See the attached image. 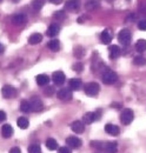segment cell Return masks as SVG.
Wrapping results in <instances>:
<instances>
[{
	"mask_svg": "<svg viewBox=\"0 0 146 153\" xmlns=\"http://www.w3.org/2000/svg\"><path fill=\"white\" fill-rule=\"evenodd\" d=\"M57 96H58V98L60 100L69 101V100L72 99V90L71 88H67V87H64V88H61V90L58 91Z\"/></svg>",
	"mask_w": 146,
	"mask_h": 153,
	"instance_id": "ba28073f",
	"label": "cell"
},
{
	"mask_svg": "<svg viewBox=\"0 0 146 153\" xmlns=\"http://www.w3.org/2000/svg\"><path fill=\"white\" fill-rule=\"evenodd\" d=\"M71 130H72L74 133H83L85 131V124L80 120H75L71 124Z\"/></svg>",
	"mask_w": 146,
	"mask_h": 153,
	"instance_id": "7c38bea8",
	"label": "cell"
},
{
	"mask_svg": "<svg viewBox=\"0 0 146 153\" xmlns=\"http://www.w3.org/2000/svg\"><path fill=\"white\" fill-rule=\"evenodd\" d=\"M20 111H21L22 113H28V112L32 111L28 100H22V101L20 102Z\"/></svg>",
	"mask_w": 146,
	"mask_h": 153,
	"instance_id": "83f0119b",
	"label": "cell"
},
{
	"mask_svg": "<svg viewBox=\"0 0 146 153\" xmlns=\"http://www.w3.org/2000/svg\"><path fill=\"white\" fill-rule=\"evenodd\" d=\"M104 144H105V143L93 140V141H91V143H90V146H91L92 149L97 150V151H103V150H104Z\"/></svg>",
	"mask_w": 146,
	"mask_h": 153,
	"instance_id": "f546056e",
	"label": "cell"
},
{
	"mask_svg": "<svg viewBox=\"0 0 146 153\" xmlns=\"http://www.w3.org/2000/svg\"><path fill=\"white\" fill-rule=\"evenodd\" d=\"M138 28L142 30V31H146V19L139 20V22H138Z\"/></svg>",
	"mask_w": 146,
	"mask_h": 153,
	"instance_id": "8d00e7d4",
	"label": "cell"
},
{
	"mask_svg": "<svg viewBox=\"0 0 146 153\" xmlns=\"http://www.w3.org/2000/svg\"><path fill=\"white\" fill-rule=\"evenodd\" d=\"M5 119H6V113H5L4 111L0 110V123H2Z\"/></svg>",
	"mask_w": 146,
	"mask_h": 153,
	"instance_id": "f35d334b",
	"label": "cell"
},
{
	"mask_svg": "<svg viewBox=\"0 0 146 153\" xmlns=\"http://www.w3.org/2000/svg\"><path fill=\"white\" fill-rule=\"evenodd\" d=\"M134 119V113L131 108H125L120 113V121L123 125H130Z\"/></svg>",
	"mask_w": 146,
	"mask_h": 153,
	"instance_id": "7a4b0ae2",
	"label": "cell"
},
{
	"mask_svg": "<svg viewBox=\"0 0 146 153\" xmlns=\"http://www.w3.org/2000/svg\"><path fill=\"white\" fill-rule=\"evenodd\" d=\"M44 5H45V0H33L32 1V7L36 11H40Z\"/></svg>",
	"mask_w": 146,
	"mask_h": 153,
	"instance_id": "4dcf8cb0",
	"label": "cell"
},
{
	"mask_svg": "<svg viewBox=\"0 0 146 153\" xmlns=\"http://www.w3.org/2000/svg\"><path fill=\"white\" fill-rule=\"evenodd\" d=\"M54 92H55L54 86H47V87H45V90H44V93H45L46 97H52L54 94Z\"/></svg>",
	"mask_w": 146,
	"mask_h": 153,
	"instance_id": "d590c367",
	"label": "cell"
},
{
	"mask_svg": "<svg viewBox=\"0 0 146 153\" xmlns=\"http://www.w3.org/2000/svg\"><path fill=\"white\" fill-rule=\"evenodd\" d=\"M105 153H117L118 151V145L115 141H107L104 144V150Z\"/></svg>",
	"mask_w": 146,
	"mask_h": 153,
	"instance_id": "9a60e30c",
	"label": "cell"
},
{
	"mask_svg": "<svg viewBox=\"0 0 146 153\" xmlns=\"http://www.w3.org/2000/svg\"><path fill=\"white\" fill-rule=\"evenodd\" d=\"M72 70L74 71V72H77V73L83 72V71H84V64H83V62H80V61H78V62L73 64Z\"/></svg>",
	"mask_w": 146,
	"mask_h": 153,
	"instance_id": "d6a6232c",
	"label": "cell"
},
{
	"mask_svg": "<svg viewBox=\"0 0 146 153\" xmlns=\"http://www.w3.org/2000/svg\"><path fill=\"white\" fill-rule=\"evenodd\" d=\"M52 80H53V82H54L55 85L61 86V85L65 82V80H66V76H65L64 72L57 71V72H54V73L52 74Z\"/></svg>",
	"mask_w": 146,
	"mask_h": 153,
	"instance_id": "30bf717a",
	"label": "cell"
},
{
	"mask_svg": "<svg viewBox=\"0 0 146 153\" xmlns=\"http://www.w3.org/2000/svg\"><path fill=\"white\" fill-rule=\"evenodd\" d=\"M112 38H113V34H112L111 30H104L100 34V42L104 45H109Z\"/></svg>",
	"mask_w": 146,
	"mask_h": 153,
	"instance_id": "4fadbf2b",
	"label": "cell"
},
{
	"mask_svg": "<svg viewBox=\"0 0 146 153\" xmlns=\"http://www.w3.org/2000/svg\"><path fill=\"white\" fill-rule=\"evenodd\" d=\"M18 126L21 130H26L28 126H30V121L28 119H26L25 117H20L18 119Z\"/></svg>",
	"mask_w": 146,
	"mask_h": 153,
	"instance_id": "f1b7e54d",
	"label": "cell"
},
{
	"mask_svg": "<svg viewBox=\"0 0 146 153\" xmlns=\"http://www.w3.org/2000/svg\"><path fill=\"white\" fill-rule=\"evenodd\" d=\"M133 64L137 65V66H143V65L146 64V59L144 57H142V56H138V57H136L133 59Z\"/></svg>",
	"mask_w": 146,
	"mask_h": 153,
	"instance_id": "836d02e7",
	"label": "cell"
},
{
	"mask_svg": "<svg viewBox=\"0 0 146 153\" xmlns=\"http://www.w3.org/2000/svg\"><path fill=\"white\" fill-rule=\"evenodd\" d=\"M12 22L13 25H17V26H21L26 22V17L24 14H14L12 17Z\"/></svg>",
	"mask_w": 146,
	"mask_h": 153,
	"instance_id": "ffe728a7",
	"label": "cell"
},
{
	"mask_svg": "<svg viewBox=\"0 0 146 153\" xmlns=\"http://www.w3.org/2000/svg\"><path fill=\"white\" fill-rule=\"evenodd\" d=\"M58 153H72V152H71V150L69 147L63 146V147H59L58 149Z\"/></svg>",
	"mask_w": 146,
	"mask_h": 153,
	"instance_id": "74e56055",
	"label": "cell"
},
{
	"mask_svg": "<svg viewBox=\"0 0 146 153\" xmlns=\"http://www.w3.org/2000/svg\"><path fill=\"white\" fill-rule=\"evenodd\" d=\"M30 105H31V110L33 112H40L44 110V104H42L41 99L38 97H32V99L30 100Z\"/></svg>",
	"mask_w": 146,
	"mask_h": 153,
	"instance_id": "5b68a950",
	"label": "cell"
},
{
	"mask_svg": "<svg viewBox=\"0 0 146 153\" xmlns=\"http://www.w3.org/2000/svg\"><path fill=\"white\" fill-rule=\"evenodd\" d=\"M80 8V0H66L65 10L70 12H77Z\"/></svg>",
	"mask_w": 146,
	"mask_h": 153,
	"instance_id": "9c48e42d",
	"label": "cell"
},
{
	"mask_svg": "<svg viewBox=\"0 0 146 153\" xmlns=\"http://www.w3.org/2000/svg\"><path fill=\"white\" fill-rule=\"evenodd\" d=\"M1 93H2V97L6 98V99H12L14 98V96L17 94V90L11 86V85H5L1 90Z\"/></svg>",
	"mask_w": 146,
	"mask_h": 153,
	"instance_id": "52a82bcc",
	"label": "cell"
},
{
	"mask_svg": "<svg viewBox=\"0 0 146 153\" xmlns=\"http://www.w3.org/2000/svg\"><path fill=\"white\" fill-rule=\"evenodd\" d=\"M99 7V1L98 0H89L86 4H85V8L87 10V11H94V10H97Z\"/></svg>",
	"mask_w": 146,
	"mask_h": 153,
	"instance_id": "cb8c5ba5",
	"label": "cell"
},
{
	"mask_svg": "<svg viewBox=\"0 0 146 153\" xmlns=\"http://www.w3.org/2000/svg\"><path fill=\"white\" fill-rule=\"evenodd\" d=\"M60 32V26L58 24H52L50 25V27L47 28V32H46V36L50 37V38H54L59 34Z\"/></svg>",
	"mask_w": 146,
	"mask_h": 153,
	"instance_id": "5bb4252c",
	"label": "cell"
},
{
	"mask_svg": "<svg viewBox=\"0 0 146 153\" xmlns=\"http://www.w3.org/2000/svg\"><path fill=\"white\" fill-rule=\"evenodd\" d=\"M46 147L50 150V151H54V150H58L59 149V144L58 141L53 139V138H48L46 140Z\"/></svg>",
	"mask_w": 146,
	"mask_h": 153,
	"instance_id": "603a6c76",
	"label": "cell"
},
{
	"mask_svg": "<svg viewBox=\"0 0 146 153\" xmlns=\"http://www.w3.org/2000/svg\"><path fill=\"white\" fill-rule=\"evenodd\" d=\"M66 144H67V146L69 147H71V149H79L80 146H81V144H83V141L78 138V137H69L67 139H66Z\"/></svg>",
	"mask_w": 146,
	"mask_h": 153,
	"instance_id": "8fae6325",
	"label": "cell"
},
{
	"mask_svg": "<svg viewBox=\"0 0 146 153\" xmlns=\"http://www.w3.org/2000/svg\"><path fill=\"white\" fill-rule=\"evenodd\" d=\"M0 2H2V0H0Z\"/></svg>",
	"mask_w": 146,
	"mask_h": 153,
	"instance_id": "f6af8a7d",
	"label": "cell"
},
{
	"mask_svg": "<svg viewBox=\"0 0 146 153\" xmlns=\"http://www.w3.org/2000/svg\"><path fill=\"white\" fill-rule=\"evenodd\" d=\"M36 81L39 86H46L50 82V78L46 74H38L36 76Z\"/></svg>",
	"mask_w": 146,
	"mask_h": 153,
	"instance_id": "d6986e66",
	"label": "cell"
},
{
	"mask_svg": "<svg viewBox=\"0 0 146 153\" xmlns=\"http://www.w3.org/2000/svg\"><path fill=\"white\" fill-rule=\"evenodd\" d=\"M12 1H13V2H18L19 0H12Z\"/></svg>",
	"mask_w": 146,
	"mask_h": 153,
	"instance_id": "ee69618b",
	"label": "cell"
},
{
	"mask_svg": "<svg viewBox=\"0 0 146 153\" xmlns=\"http://www.w3.org/2000/svg\"><path fill=\"white\" fill-rule=\"evenodd\" d=\"M28 153H41V149L39 145L36 144H32L28 146Z\"/></svg>",
	"mask_w": 146,
	"mask_h": 153,
	"instance_id": "e575fe53",
	"label": "cell"
},
{
	"mask_svg": "<svg viewBox=\"0 0 146 153\" xmlns=\"http://www.w3.org/2000/svg\"><path fill=\"white\" fill-rule=\"evenodd\" d=\"M42 40V36L40 33H33L28 37V44L30 45H36L39 42H41Z\"/></svg>",
	"mask_w": 146,
	"mask_h": 153,
	"instance_id": "7402d4cb",
	"label": "cell"
},
{
	"mask_svg": "<svg viewBox=\"0 0 146 153\" xmlns=\"http://www.w3.org/2000/svg\"><path fill=\"white\" fill-rule=\"evenodd\" d=\"M136 50L139 52V53H143L146 51V40L145 39H139L137 42H136Z\"/></svg>",
	"mask_w": 146,
	"mask_h": 153,
	"instance_id": "d4e9b609",
	"label": "cell"
},
{
	"mask_svg": "<svg viewBox=\"0 0 146 153\" xmlns=\"http://www.w3.org/2000/svg\"><path fill=\"white\" fill-rule=\"evenodd\" d=\"M105 132L110 135H118L120 133V128L117 126V125H113V124H106L105 125Z\"/></svg>",
	"mask_w": 146,
	"mask_h": 153,
	"instance_id": "2e32d148",
	"label": "cell"
},
{
	"mask_svg": "<svg viewBox=\"0 0 146 153\" xmlns=\"http://www.w3.org/2000/svg\"><path fill=\"white\" fill-rule=\"evenodd\" d=\"M69 85H70V88L72 91H79L83 87V82H81L80 79H71Z\"/></svg>",
	"mask_w": 146,
	"mask_h": 153,
	"instance_id": "44dd1931",
	"label": "cell"
},
{
	"mask_svg": "<svg viewBox=\"0 0 146 153\" xmlns=\"http://www.w3.org/2000/svg\"><path fill=\"white\" fill-rule=\"evenodd\" d=\"M120 54H121V50H120L119 46H117V45H112V46L109 48V56L111 59H117Z\"/></svg>",
	"mask_w": 146,
	"mask_h": 153,
	"instance_id": "e0dca14e",
	"label": "cell"
},
{
	"mask_svg": "<svg viewBox=\"0 0 146 153\" xmlns=\"http://www.w3.org/2000/svg\"><path fill=\"white\" fill-rule=\"evenodd\" d=\"M99 90H100L99 84H98V82H94V81L86 84V85H85V87H84L85 93H86L87 96H90V97L97 96V94L99 93Z\"/></svg>",
	"mask_w": 146,
	"mask_h": 153,
	"instance_id": "277c9868",
	"label": "cell"
},
{
	"mask_svg": "<svg viewBox=\"0 0 146 153\" xmlns=\"http://www.w3.org/2000/svg\"><path fill=\"white\" fill-rule=\"evenodd\" d=\"M99 113H100V111H97V112H87L85 115H83V123L85 124V125H90L92 123H94L95 120H98L99 119Z\"/></svg>",
	"mask_w": 146,
	"mask_h": 153,
	"instance_id": "8992f818",
	"label": "cell"
},
{
	"mask_svg": "<svg viewBox=\"0 0 146 153\" xmlns=\"http://www.w3.org/2000/svg\"><path fill=\"white\" fill-rule=\"evenodd\" d=\"M101 80H103V82L106 84V85H112V84H114V82L118 80V76H117L115 72H113V71H111V70H107L106 72L103 73Z\"/></svg>",
	"mask_w": 146,
	"mask_h": 153,
	"instance_id": "3957f363",
	"label": "cell"
},
{
	"mask_svg": "<svg viewBox=\"0 0 146 153\" xmlns=\"http://www.w3.org/2000/svg\"><path fill=\"white\" fill-rule=\"evenodd\" d=\"M48 48L53 52H59L60 50V41L57 40V39H53V40H50L48 42Z\"/></svg>",
	"mask_w": 146,
	"mask_h": 153,
	"instance_id": "4316f807",
	"label": "cell"
},
{
	"mask_svg": "<svg viewBox=\"0 0 146 153\" xmlns=\"http://www.w3.org/2000/svg\"><path fill=\"white\" fill-rule=\"evenodd\" d=\"M4 50H5V47L1 45V42H0V54H2L4 53Z\"/></svg>",
	"mask_w": 146,
	"mask_h": 153,
	"instance_id": "7bdbcfd3",
	"label": "cell"
},
{
	"mask_svg": "<svg viewBox=\"0 0 146 153\" xmlns=\"http://www.w3.org/2000/svg\"><path fill=\"white\" fill-rule=\"evenodd\" d=\"M85 19H86V17H80V18L78 19V22H79V24H83V22H85V21H84Z\"/></svg>",
	"mask_w": 146,
	"mask_h": 153,
	"instance_id": "b9f144b4",
	"label": "cell"
},
{
	"mask_svg": "<svg viewBox=\"0 0 146 153\" xmlns=\"http://www.w3.org/2000/svg\"><path fill=\"white\" fill-rule=\"evenodd\" d=\"M66 12L64 11V10H61V11H57L54 14H53V18H54L55 20H64V19H66Z\"/></svg>",
	"mask_w": 146,
	"mask_h": 153,
	"instance_id": "1f68e13d",
	"label": "cell"
},
{
	"mask_svg": "<svg viewBox=\"0 0 146 153\" xmlns=\"http://www.w3.org/2000/svg\"><path fill=\"white\" fill-rule=\"evenodd\" d=\"M10 153H21V150H20L19 147H17V146H16V147H12V149H11Z\"/></svg>",
	"mask_w": 146,
	"mask_h": 153,
	"instance_id": "ab89813d",
	"label": "cell"
},
{
	"mask_svg": "<svg viewBox=\"0 0 146 153\" xmlns=\"http://www.w3.org/2000/svg\"><path fill=\"white\" fill-rule=\"evenodd\" d=\"M52 4H54V5H60L61 2H63V0H50Z\"/></svg>",
	"mask_w": 146,
	"mask_h": 153,
	"instance_id": "60d3db41",
	"label": "cell"
},
{
	"mask_svg": "<svg viewBox=\"0 0 146 153\" xmlns=\"http://www.w3.org/2000/svg\"><path fill=\"white\" fill-rule=\"evenodd\" d=\"M85 53H86V51H85V48L83 46H77L73 50V54H74V57L77 58V59H81L85 56Z\"/></svg>",
	"mask_w": 146,
	"mask_h": 153,
	"instance_id": "484cf974",
	"label": "cell"
},
{
	"mask_svg": "<svg viewBox=\"0 0 146 153\" xmlns=\"http://www.w3.org/2000/svg\"><path fill=\"white\" fill-rule=\"evenodd\" d=\"M118 40H119V42H120L121 45L128 46V45L131 44V40H132V34H131L130 30H127V28L121 30V31L119 32V34H118Z\"/></svg>",
	"mask_w": 146,
	"mask_h": 153,
	"instance_id": "6da1fadb",
	"label": "cell"
},
{
	"mask_svg": "<svg viewBox=\"0 0 146 153\" xmlns=\"http://www.w3.org/2000/svg\"><path fill=\"white\" fill-rule=\"evenodd\" d=\"M1 134L4 138H11L13 134V127L10 124H5L1 127Z\"/></svg>",
	"mask_w": 146,
	"mask_h": 153,
	"instance_id": "ac0fdd59",
	"label": "cell"
}]
</instances>
